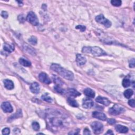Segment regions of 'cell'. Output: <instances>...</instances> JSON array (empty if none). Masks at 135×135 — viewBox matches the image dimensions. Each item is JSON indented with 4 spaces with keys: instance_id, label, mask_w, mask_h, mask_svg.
<instances>
[{
    "instance_id": "7402d4cb",
    "label": "cell",
    "mask_w": 135,
    "mask_h": 135,
    "mask_svg": "<svg viewBox=\"0 0 135 135\" xmlns=\"http://www.w3.org/2000/svg\"><path fill=\"white\" fill-rule=\"evenodd\" d=\"M22 116V110L21 109H19V110H18V112H16L15 113H14V115H13V116H12L9 118V120H10V119L11 120H12L13 119H14L18 118H19V117H21Z\"/></svg>"
},
{
    "instance_id": "d6986e66",
    "label": "cell",
    "mask_w": 135,
    "mask_h": 135,
    "mask_svg": "<svg viewBox=\"0 0 135 135\" xmlns=\"http://www.w3.org/2000/svg\"><path fill=\"white\" fill-rule=\"evenodd\" d=\"M68 93L70 96L73 97H77L78 96H80L81 94L79 93L78 91H77L74 89H69L68 90Z\"/></svg>"
},
{
    "instance_id": "3957f363",
    "label": "cell",
    "mask_w": 135,
    "mask_h": 135,
    "mask_svg": "<svg viewBox=\"0 0 135 135\" xmlns=\"http://www.w3.org/2000/svg\"><path fill=\"white\" fill-rule=\"evenodd\" d=\"M47 119L50 126L53 127L59 128L63 126V121L62 118L59 117V114L58 115L54 114V116H51L50 115V116L47 117Z\"/></svg>"
},
{
    "instance_id": "ac0fdd59",
    "label": "cell",
    "mask_w": 135,
    "mask_h": 135,
    "mask_svg": "<svg viewBox=\"0 0 135 135\" xmlns=\"http://www.w3.org/2000/svg\"><path fill=\"white\" fill-rule=\"evenodd\" d=\"M3 49L4 51L8 52H12L14 50V45L12 44H8V43H5L4 45Z\"/></svg>"
},
{
    "instance_id": "1f68e13d",
    "label": "cell",
    "mask_w": 135,
    "mask_h": 135,
    "mask_svg": "<svg viewBox=\"0 0 135 135\" xmlns=\"http://www.w3.org/2000/svg\"><path fill=\"white\" fill-rule=\"evenodd\" d=\"M129 67L132 68H134L135 67V59L133 58L131 59L129 61Z\"/></svg>"
},
{
    "instance_id": "5bb4252c",
    "label": "cell",
    "mask_w": 135,
    "mask_h": 135,
    "mask_svg": "<svg viewBox=\"0 0 135 135\" xmlns=\"http://www.w3.org/2000/svg\"><path fill=\"white\" fill-rule=\"evenodd\" d=\"M40 87L37 82H33L30 86V90L32 93L34 94H38L40 92Z\"/></svg>"
},
{
    "instance_id": "5b68a950",
    "label": "cell",
    "mask_w": 135,
    "mask_h": 135,
    "mask_svg": "<svg viewBox=\"0 0 135 135\" xmlns=\"http://www.w3.org/2000/svg\"><path fill=\"white\" fill-rule=\"evenodd\" d=\"M125 111L124 107H122L119 105H115L109 109V112L112 115L117 116V115L120 114V113L124 112Z\"/></svg>"
},
{
    "instance_id": "83f0119b",
    "label": "cell",
    "mask_w": 135,
    "mask_h": 135,
    "mask_svg": "<svg viewBox=\"0 0 135 135\" xmlns=\"http://www.w3.org/2000/svg\"><path fill=\"white\" fill-rule=\"evenodd\" d=\"M111 3L114 6H120L121 5V1L120 0H112L111 1Z\"/></svg>"
},
{
    "instance_id": "f1b7e54d",
    "label": "cell",
    "mask_w": 135,
    "mask_h": 135,
    "mask_svg": "<svg viewBox=\"0 0 135 135\" xmlns=\"http://www.w3.org/2000/svg\"><path fill=\"white\" fill-rule=\"evenodd\" d=\"M29 42L32 45H37V39L35 37L32 36L29 39Z\"/></svg>"
},
{
    "instance_id": "30bf717a",
    "label": "cell",
    "mask_w": 135,
    "mask_h": 135,
    "mask_svg": "<svg viewBox=\"0 0 135 135\" xmlns=\"http://www.w3.org/2000/svg\"><path fill=\"white\" fill-rule=\"evenodd\" d=\"M82 106L86 109H90L93 106V102L89 98H86L83 99L82 102Z\"/></svg>"
},
{
    "instance_id": "44dd1931",
    "label": "cell",
    "mask_w": 135,
    "mask_h": 135,
    "mask_svg": "<svg viewBox=\"0 0 135 135\" xmlns=\"http://www.w3.org/2000/svg\"><path fill=\"white\" fill-rule=\"evenodd\" d=\"M19 62L20 64L24 67H30L31 65V63L29 60L24 58H20L19 60Z\"/></svg>"
},
{
    "instance_id": "9c48e42d",
    "label": "cell",
    "mask_w": 135,
    "mask_h": 135,
    "mask_svg": "<svg viewBox=\"0 0 135 135\" xmlns=\"http://www.w3.org/2000/svg\"><path fill=\"white\" fill-rule=\"evenodd\" d=\"M1 108L4 112L11 113L13 112V109L10 103L9 102H4L1 105Z\"/></svg>"
},
{
    "instance_id": "836d02e7",
    "label": "cell",
    "mask_w": 135,
    "mask_h": 135,
    "mask_svg": "<svg viewBox=\"0 0 135 135\" xmlns=\"http://www.w3.org/2000/svg\"><path fill=\"white\" fill-rule=\"evenodd\" d=\"M18 20L20 22H24V21H25L24 16V15H23V14L20 15L18 17Z\"/></svg>"
},
{
    "instance_id": "52a82bcc",
    "label": "cell",
    "mask_w": 135,
    "mask_h": 135,
    "mask_svg": "<svg viewBox=\"0 0 135 135\" xmlns=\"http://www.w3.org/2000/svg\"><path fill=\"white\" fill-rule=\"evenodd\" d=\"M26 20L34 26H37L39 24V20L37 16L33 12H30L27 15Z\"/></svg>"
},
{
    "instance_id": "603a6c76",
    "label": "cell",
    "mask_w": 135,
    "mask_h": 135,
    "mask_svg": "<svg viewBox=\"0 0 135 135\" xmlns=\"http://www.w3.org/2000/svg\"><path fill=\"white\" fill-rule=\"evenodd\" d=\"M41 98L42 99V100H43L47 102H52V99L51 98V97L49 96V94L47 93L43 94L41 97Z\"/></svg>"
},
{
    "instance_id": "2e32d148",
    "label": "cell",
    "mask_w": 135,
    "mask_h": 135,
    "mask_svg": "<svg viewBox=\"0 0 135 135\" xmlns=\"http://www.w3.org/2000/svg\"><path fill=\"white\" fill-rule=\"evenodd\" d=\"M116 130H117V132L120 133H123V134H125L127 133L128 132V128L126 126H122L120 125H118L116 126Z\"/></svg>"
},
{
    "instance_id": "9a60e30c",
    "label": "cell",
    "mask_w": 135,
    "mask_h": 135,
    "mask_svg": "<svg viewBox=\"0 0 135 135\" xmlns=\"http://www.w3.org/2000/svg\"><path fill=\"white\" fill-rule=\"evenodd\" d=\"M84 94L87 97L89 98H93L95 97V92L90 88H86L83 91Z\"/></svg>"
},
{
    "instance_id": "277c9868",
    "label": "cell",
    "mask_w": 135,
    "mask_h": 135,
    "mask_svg": "<svg viewBox=\"0 0 135 135\" xmlns=\"http://www.w3.org/2000/svg\"><path fill=\"white\" fill-rule=\"evenodd\" d=\"M91 127L92 128L94 133L96 135L100 134L103 132V130H104V126L100 122H93L91 124Z\"/></svg>"
},
{
    "instance_id": "cb8c5ba5",
    "label": "cell",
    "mask_w": 135,
    "mask_h": 135,
    "mask_svg": "<svg viewBox=\"0 0 135 135\" xmlns=\"http://www.w3.org/2000/svg\"><path fill=\"white\" fill-rule=\"evenodd\" d=\"M133 94H134L133 90L130 89L126 90L124 93L125 97L127 99H129L131 97L133 96Z\"/></svg>"
},
{
    "instance_id": "4dcf8cb0",
    "label": "cell",
    "mask_w": 135,
    "mask_h": 135,
    "mask_svg": "<svg viewBox=\"0 0 135 135\" xmlns=\"http://www.w3.org/2000/svg\"><path fill=\"white\" fill-rule=\"evenodd\" d=\"M75 29L80 30L81 32H84L86 31V27L84 25H78L76 27H75Z\"/></svg>"
},
{
    "instance_id": "ba28073f",
    "label": "cell",
    "mask_w": 135,
    "mask_h": 135,
    "mask_svg": "<svg viewBox=\"0 0 135 135\" xmlns=\"http://www.w3.org/2000/svg\"><path fill=\"white\" fill-rule=\"evenodd\" d=\"M39 80H40L42 82L45 83V84L49 85L51 83V79H50L49 77L47 75V74L45 72H41L40 73L39 75Z\"/></svg>"
},
{
    "instance_id": "7c38bea8",
    "label": "cell",
    "mask_w": 135,
    "mask_h": 135,
    "mask_svg": "<svg viewBox=\"0 0 135 135\" xmlns=\"http://www.w3.org/2000/svg\"><path fill=\"white\" fill-rule=\"evenodd\" d=\"M76 62L79 66H83L86 64L87 62V59L82 55L77 54L76 56Z\"/></svg>"
},
{
    "instance_id": "6da1fadb",
    "label": "cell",
    "mask_w": 135,
    "mask_h": 135,
    "mask_svg": "<svg viewBox=\"0 0 135 135\" xmlns=\"http://www.w3.org/2000/svg\"><path fill=\"white\" fill-rule=\"evenodd\" d=\"M50 68L59 75L70 81H72L74 79V74L71 71L63 68L60 65L56 63H53L51 65Z\"/></svg>"
},
{
    "instance_id": "f35d334b",
    "label": "cell",
    "mask_w": 135,
    "mask_h": 135,
    "mask_svg": "<svg viewBox=\"0 0 135 135\" xmlns=\"http://www.w3.org/2000/svg\"><path fill=\"white\" fill-rule=\"evenodd\" d=\"M106 135H113L112 132L111 130H109L107 133L106 134Z\"/></svg>"
},
{
    "instance_id": "ffe728a7",
    "label": "cell",
    "mask_w": 135,
    "mask_h": 135,
    "mask_svg": "<svg viewBox=\"0 0 135 135\" xmlns=\"http://www.w3.org/2000/svg\"><path fill=\"white\" fill-rule=\"evenodd\" d=\"M67 102L68 103L69 105H70L71 106L73 107H78L79 106V104H78V102L77 101L74 100V99L72 98L69 97L68 98L67 100Z\"/></svg>"
},
{
    "instance_id": "e0dca14e",
    "label": "cell",
    "mask_w": 135,
    "mask_h": 135,
    "mask_svg": "<svg viewBox=\"0 0 135 135\" xmlns=\"http://www.w3.org/2000/svg\"><path fill=\"white\" fill-rule=\"evenodd\" d=\"M4 85L5 88L8 90L13 89L14 87L13 82L10 80H8V79H6L4 81Z\"/></svg>"
},
{
    "instance_id": "d4e9b609",
    "label": "cell",
    "mask_w": 135,
    "mask_h": 135,
    "mask_svg": "<svg viewBox=\"0 0 135 135\" xmlns=\"http://www.w3.org/2000/svg\"><path fill=\"white\" fill-rule=\"evenodd\" d=\"M52 78H53V80L54 82V83L56 84V85H58V86H62L63 84V82L60 79H59L57 75H53V77H52Z\"/></svg>"
},
{
    "instance_id": "4316f807",
    "label": "cell",
    "mask_w": 135,
    "mask_h": 135,
    "mask_svg": "<svg viewBox=\"0 0 135 135\" xmlns=\"http://www.w3.org/2000/svg\"><path fill=\"white\" fill-rule=\"evenodd\" d=\"M54 90L56 92H57L59 93H65V90L61 88V86L56 85L54 87Z\"/></svg>"
},
{
    "instance_id": "f546056e",
    "label": "cell",
    "mask_w": 135,
    "mask_h": 135,
    "mask_svg": "<svg viewBox=\"0 0 135 135\" xmlns=\"http://www.w3.org/2000/svg\"><path fill=\"white\" fill-rule=\"evenodd\" d=\"M32 128L35 131H38L40 129V125L38 122L34 121L32 123Z\"/></svg>"
},
{
    "instance_id": "8992f818",
    "label": "cell",
    "mask_w": 135,
    "mask_h": 135,
    "mask_svg": "<svg viewBox=\"0 0 135 135\" xmlns=\"http://www.w3.org/2000/svg\"><path fill=\"white\" fill-rule=\"evenodd\" d=\"M95 19H96V21L97 22L101 24H103L105 27H108V28L112 26V22H111L109 20L105 18V17L102 14H100L97 16Z\"/></svg>"
},
{
    "instance_id": "8d00e7d4",
    "label": "cell",
    "mask_w": 135,
    "mask_h": 135,
    "mask_svg": "<svg viewBox=\"0 0 135 135\" xmlns=\"http://www.w3.org/2000/svg\"><path fill=\"white\" fill-rule=\"evenodd\" d=\"M108 122L110 125H113L116 123V120L113 119H110L108 120Z\"/></svg>"
},
{
    "instance_id": "e575fe53",
    "label": "cell",
    "mask_w": 135,
    "mask_h": 135,
    "mask_svg": "<svg viewBox=\"0 0 135 135\" xmlns=\"http://www.w3.org/2000/svg\"><path fill=\"white\" fill-rule=\"evenodd\" d=\"M1 16L4 19H7L8 16H9V14H8L7 12L6 11H2V13H1Z\"/></svg>"
},
{
    "instance_id": "7a4b0ae2",
    "label": "cell",
    "mask_w": 135,
    "mask_h": 135,
    "mask_svg": "<svg viewBox=\"0 0 135 135\" xmlns=\"http://www.w3.org/2000/svg\"><path fill=\"white\" fill-rule=\"evenodd\" d=\"M82 52L84 53H90L96 57L107 55L105 51L98 46H85L82 48Z\"/></svg>"
},
{
    "instance_id": "4fadbf2b",
    "label": "cell",
    "mask_w": 135,
    "mask_h": 135,
    "mask_svg": "<svg viewBox=\"0 0 135 135\" xmlns=\"http://www.w3.org/2000/svg\"><path fill=\"white\" fill-rule=\"evenodd\" d=\"M92 117L93 118L98 119L99 120L105 121L107 119V116L104 113L98 112H94L92 113Z\"/></svg>"
},
{
    "instance_id": "484cf974",
    "label": "cell",
    "mask_w": 135,
    "mask_h": 135,
    "mask_svg": "<svg viewBox=\"0 0 135 135\" xmlns=\"http://www.w3.org/2000/svg\"><path fill=\"white\" fill-rule=\"evenodd\" d=\"M122 84L123 87H125V88H127V87H129L131 85L130 80H129V79L125 78L124 79V80H123Z\"/></svg>"
},
{
    "instance_id": "d6a6232c",
    "label": "cell",
    "mask_w": 135,
    "mask_h": 135,
    "mask_svg": "<svg viewBox=\"0 0 135 135\" xmlns=\"http://www.w3.org/2000/svg\"><path fill=\"white\" fill-rule=\"evenodd\" d=\"M10 133V129L8 128H5L2 130V134L4 135H9Z\"/></svg>"
},
{
    "instance_id": "74e56055",
    "label": "cell",
    "mask_w": 135,
    "mask_h": 135,
    "mask_svg": "<svg viewBox=\"0 0 135 135\" xmlns=\"http://www.w3.org/2000/svg\"><path fill=\"white\" fill-rule=\"evenodd\" d=\"M83 134L88 135H90L91 133H90V130H89L88 129L86 128V129L84 130V132H83Z\"/></svg>"
},
{
    "instance_id": "8fae6325",
    "label": "cell",
    "mask_w": 135,
    "mask_h": 135,
    "mask_svg": "<svg viewBox=\"0 0 135 135\" xmlns=\"http://www.w3.org/2000/svg\"><path fill=\"white\" fill-rule=\"evenodd\" d=\"M96 102L99 103V104L104 105L106 106H108L110 104V101L108 99L100 96L98 97L96 99Z\"/></svg>"
},
{
    "instance_id": "d590c367",
    "label": "cell",
    "mask_w": 135,
    "mask_h": 135,
    "mask_svg": "<svg viewBox=\"0 0 135 135\" xmlns=\"http://www.w3.org/2000/svg\"><path fill=\"white\" fill-rule=\"evenodd\" d=\"M128 104L131 107H133V108H134V107H135V100H134V99H131V100H130L128 101Z\"/></svg>"
}]
</instances>
